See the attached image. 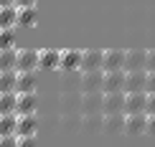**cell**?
<instances>
[{"label":"cell","instance_id":"5b68a950","mask_svg":"<svg viewBox=\"0 0 155 147\" xmlns=\"http://www.w3.org/2000/svg\"><path fill=\"white\" fill-rule=\"evenodd\" d=\"M102 114H125V91L104 94V99H102Z\"/></svg>","mask_w":155,"mask_h":147},{"label":"cell","instance_id":"d6a6232c","mask_svg":"<svg viewBox=\"0 0 155 147\" xmlns=\"http://www.w3.org/2000/svg\"><path fill=\"white\" fill-rule=\"evenodd\" d=\"M15 5H18V8H33L36 0H15Z\"/></svg>","mask_w":155,"mask_h":147},{"label":"cell","instance_id":"ac0fdd59","mask_svg":"<svg viewBox=\"0 0 155 147\" xmlns=\"http://www.w3.org/2000/svg\"><path fill=\"white\" fill-rule=\"evenodd\" d=\"M13 25H18V5L0 8V30H10Z\"/></svg>","mask_w":155,"mask_h":147},{"label":"cell","instance_id":"4dcf8cb0","mask_svg":"<svg viewBox=\"0 0 155 147\" xmlns=\"http://www.w3.org/2000/svg\"><path fill=\"white\" fill-rule=\"evenodd\" d=\"M145 114H155V94H147V107H145Z\"/></svg>","mask_w":155,"mask_h":147},{"label":"cell","instance_id":"7402d4cb","mask_svg":"<svg viewBox=\"0 0 155 147\" xmlns=\"http://www.w3.org/2000/svg\"><path fill=\"white\" fill-rule=\"evenodd\" d=\"M102 129H107V132L125 129V114H104V124H102Z\"/></svg>","mask_w":155,"mask_h":147},{"label":"cell","instance_id":"f546056e","mask_svg":"<svg viewBox=\"0 0 155 147\" xmlns=\"http://www.w3.org/2000/svg\"><path fill=\"white\" fill-rule=\"evenodd\" d=\"M145 71H155V51H147V61H145Z\"/></svg>","mask_w":155,"mask_h":147},{"label":"cell","instance_id":"6da1fadb","mask_svg":"<svg viewBox=\"0 0 155 147\" xmlns=\"http://www.w3.org/2000/svg\"><path fill=\"white\" fill-rule=\"evenodd\" d=\"M81 74V71H79ZM102 81H104V71H84L79 79V91L81 94H94L102 91Z\"/></svg>","mask_w":155,"mask_h":147},{"label":"cell","instance_id":"30bf717a","mask_svg":"<svg viewBox=\"0 0 155 147\" xmlns=\"http://www.w3.org/2000/svg\"><path fill=\"white\" fill-rule=\"evenodd\" d=\"M102 99H104V94L102 91H94V94H81V117L84 114H102Z\"/></svg>","mask_w":155,"mask_h":147},{"label":"cell","instance_id":"5bb4252c","mask_svg":"<svg viewBox=\"0 0 155 147\" xmlns=\"http://www.w3.org/2000/svg\"><path fill=\"white\" fill-rule=\"evenodd\" d=\"M59 63H61V51H56V48L38 51V69L51 71V69H59Z\"/></svg>","mask_w":155,"mask_h":147},{"label":"cell","instance_id":"cb8c5ba5","mask_svg":"<svg viewBox=\"0 0 155 147\" xmlns=\"http://www.w3.org/2000/svg\"><path fill=\"white\" fill-rule=\"evenodd\" d=\"M15 101H18V94L15 91L0 94V114H15Z\"/></svg>","mask_w":155,"mask_h":147},{"label":"cell","instance_id":"7a4b0ae2","mask_svg":"<svg viewBox=\"0 0 155 147\" xmlns=\"http://www.w3.org/2000/svg\"><path fill=\"white\" fill-rule=\"evenodd\" d=\"M102 61H104V51H81V63H79V71H102Z\"/></svg>","mask_w":155,"mask_h":147},{"label":"cell","instance_id":"9a60e30c","mask_svg":"<svg viewBox=\"0 0 155 147\" xmlns=\"http://www.w3.org/2000/svg\"><path fill=\"white\" fill-rule=\"evenodd\" d=\"M125 132L130 135L147 132V114H125Z\"/></svg>","mask_w":155,"mask_h":147},{"label":"cell","instance_id":"f1b7e54d","mask_svg":"<svg viewBox=\"0 0 155 147\" xmlns=\"http://www.w3.org/2000/svg\"><path fill=\"white\" fill-rule=\"evenodd\" d=\"M147 94H155V71H147V84H145Z\"/></svg>","mask_w":155,"mask_h":147},{"label":"cell","instance_id":"52a82bcc","mask_svg":"<svg viewBox=\"0 0 155 147\" xmlns=\"http://www.w3.org/2000/svg\"><path fill=\"white\" fill-rule=\"evenodd\" d=\"M147 107V91L125 94V114H145Z\"/></svg>","mask_w":155,"mask_h":147},{"label":"cell","instance_id":"ffe728a7","mask_svg":"<svg viewBox=\"0 0 155 147\" xmlns=\"http://www.w3.org/2000/svg\"><path fill=\"white\" fill-rule=\"evenodd\" d=\"M15 81H18V71H0V94L15 91Z\"/></svg>","mask_w":155,"mask_h":147},{"label":"cell","instance_id":"603a6c76","mask_svg":"<svg viewBox=\"0 0 155 147\" xmlns=\"http://www.w3.org/2000/svg\"><path fill=\"white\" fill-rule=\"evenodd\" d=\"M15 122H18V114H0V137L15 135Z\"/></svg>","mask_w":155,"mask_h":147},{"label":"cell","instance_id":"44dd1931","mask_svg":"<svg viewBox=\"0 0 155 147\" xmlns=\"http://www.w3.org/2000/svg\"><path fill=\"white\" fill-rule=\"evenodd\" d=\"M38 23V13H36V5L33 8H18V25H25V28H31V25Z\"/></svg>","mask_w":155,"mask_h":147},{"label":"cell","instance_id":"7c38bea8","mask_svg":"<svg viewBox=\"0 0 155 147\" xmlns=\"http://www.w3.org/2000/svg\"><path fill=\"white\" fill-rule=\"evenodd\" d=\"M38 109V97L36 91L31 94H18V101H15V114L18 117H23V114H36Z\"/></svg>","mask_w":155,"mask_h":147},{"label":"cell","instance_id":"3957f363","mask_svg":"<svg viewBox=\"0 0 155 147\" xmlns=\"http://www.w3.org/2000/svg\"><path fill=\"white\" fill-rule=\"evenodd\" d=\"M125 71H107L104 81H102V94H117L125 91Z\"/></svg>","mask_w":155,"mask_h":147},{"label":"cell","instance_id":"d6986e66","mask_svg":"<svg viewBox=\"0 0 155 147\" xmlns=\"http://www.w3.org/2000/svg\"><path fill=\"white\" fill-rule=\"evenodd\" d=\"M15 61H18V48L0 51V71H15Z\"/></svg>","mask_w":155,"mask_h":147},{"label":"cell","instance_id":"4316f807","mask_svg":"<svg viewBox=\"0 0 155 147\" xmlns=\"http://www.w3.org/2000/svg\"><path fill=\"white\" fill-rule=\"evenodd\" d=\"M15 147H38V139H36V135L33 137H18Z\"/></svg>","mask_w":155,"mask_h":147},{"label":"cell","instance_id":"484cf974","mask_svg":"<svg viewBox=\"0 0 155 147\" xmlns=\"http://www.w3.org/2000/svg\"><path fill=\"white\" fill-rule=\"evenodd\" d=\"M13 30H0V51H8V48H15L13 46Z\"/></svg>","mask_w":155,"mask_h":147},{"label":"cell","instance_id":"d4e9b609","mask_svg":"<svg viewBox=\"0 0 155 147\" xmlns=\"http://www.w3.org/2000/svg\"><path fill=\"white\" fill-rule=\"evenodd\" d=\"M81 127H84V129H102V124H104V114H84V117H81Z\"/></svg>","mask_w":155,"mask_h":147},{"label":"cell","instance_id":"1f68e13d","mask_svg":"<svg viewBox=\"0 0 155 147\" xmlns=\"http://www.w3.org/2000/svg\"><path fill=\"white\" fill-rule=\"evenodd\" d=\"M147 132L155 135V114H147Z\"/></svg>","mask_w":155,"mask_h":147},{"label":"cell","instance_id":"4fadbf2b","mask_svg":"<svg viewBox=\"0 0 155 147\" xmlns=\"http://www.w3.org/2000/svg\"><path fill=\"white\" fill-rule=\"evenodd\" d=\"M59 101H61V104H59L61 114H76L79 107H81V94H76V91H61V99Z\"/></svg>","mask_w":155,"mask_h":147},{"label":"cell","instance_id":"8fae6325","mask_svg":"<svg viewBox=\"0 0 155 147\" xmlns=\"http://www.w3.org/2000/svg\"><path fill=\"white\" fill-rule=\"evenodd\" d=\"M145 84H147V71H130L125 76V94L145 91Z\"/></svg>","mask_w":155,"mask_h":147},{"label":"cell","instance_id":"277c9868","mask_svg":"<svg viewBox=\"0 0 155 147\" xmlns=\"http://www.w3.org/2000/svg\"><path fill=\"white\" fill-rule=\"evenodd\" d=\"M38 69V51L33 48H21L18 51V61H15V71H36Z\"/></svg>","mask_w":155,"mask_h":147},{"label":"cell","instance_id":"8992f818","mask_svg":"<svg viewBox=\"0 0 155 147\" xmlns=\"http://www.w3.org/2000/svg\"><path fill=\"white\" fill-rule=\"evenodd\" d=\"M145 61H147V51H125V69L122 71H145Z\"/></svg>","mask_w":155,"mask_h":147},{"label":"cell","instance_id":"83f0119b","mask_svg":"<svg viewBox=\"0 0 155 147\" xmlns=\"http://www.w3.org/2000/svg\"><path fill=\"white\" fill-rule=\"evenodd\" d=\"M15 145H18V137H15V135L0 137V147H15Z\"/></svg>","mask_w":155,"mask_h":147},{"label":"cell","instance_id":"e0dca14e","mask_svg":"<svg viewBox=\"0 0 155 147\" xmlns=\"http://www.w3.org/2000/svg\"><path fill=\"white\" fill-rule=\"evenodd\" d=\"M36 91V74L33 71H18V81H15V94H31Z\"/></svg>","mask_w":155,"mask_h":147},{"label":"cell","instance_id":"836d02e7","mask_svg":"<svg viewBox=\"0 0 155 147\" xmlns=\"http://www.w3.org/2000/svg\"><path fill=\"white\" fill-rule=\"evenodd\" d=\"M8 5H15V0H0V8H8Z\"/></svg>","mask_w":155,"mask_h":147},{"label":"cell","instance_id":"2e32d148","mask_svg":"<svg viewBox=\"0 0 155 147\" xmlns=\"http://www.w3.org/2000/svg\"><path fill=\"white\" fill-rule=\"evenodd\" d=\"M79 63H81V51L76 48L61 51V63H59L61 71H79Z\"/></svg>","mask_w":155,"mask_h":147},{"label":"cell","instance_id":"9c48e42d","mask_svg":"<svg viewBox=\"0 0 155 147\" xmlns=\"http://www.w3.org/2000/svg\"><path fill=\"white\" fill-rule=\"evenodd\" d=\"M125 69V51H117V48H109L104 51V61H102V71H122Z\"/></svg>","mask_w":155,"mask_h":147},{"label":"cell","instance_id":"ba28073f","mask_svg":"<svg viewBox=\"0 0 155 147\" xmlns=\"http://www.w3.org/2000/svg\"><path fill=\"white\" fill-rule=\"evenodd\" d=\"M38 132V117L36 114H23L15 122V137H33Z\"/></svg>","mask_w":155,"mask_h":147}]
</instances>
